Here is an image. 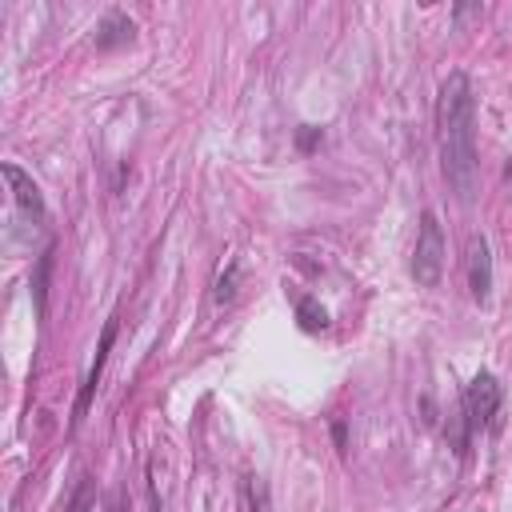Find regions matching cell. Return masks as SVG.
<instances>
[{
  "mask_svg": "<svg viewBox=\"0 0 512 512\" xmlns=\"http://www.w3.org/2000/svg\"><path fill=\"white\" fill-rule=\"evenodd\" d=\"M112 340H116V316L104 324V332H100V344H96V356H92V364H88V376H84V384H80V396H76V424H80V416L88 412V404H92V396H96V384H100V372H104V364H108V352H112Z\"/></svg>",
  "mask_w": 512,
  "mask_h": 512,
  "instance_id": "obj_6",
  "label": "cell"
},
{
  "mask_svg": "<svg viewBox=\"0 0 512 512\" xmlns=\"http://www.w3.org/2000/svg\"><path fill=\"white\" fill-rule=\"evenodd\" d=\"M132 20L124 16V12H108L104 16V24L96 28V48H112V44H128L132 40Z\"/></svg>",
  "mask_w": 512,
  "mask_h": 512,
  "instance_id": "obj_7",
  "label": "cell"
},
{
  "mask_svg": "<svg viewBox=\"0 0 512 512\" xmlns=\"http://www.w3.org/2000/svg\"><path fill=\"white\" fill-rule=\"evenodd\" d=\"M108 512H132V500H128L124 488H112V496H108Z\"/></svg>",
  "mask_w": 512,
  "mask_h": 512,
  "instance_id": "obj_13",
  "label": "cell"
},
{
  "mask_svg": "<svg viewBox=\"0 0 512 512\" xmlns=\"http://www.w3.org/2000/svg\"><path fill=\"white\" fill-rule=\"evenodd\" d=\"M236 276H240V264L232 260L228 264V276H220V284H216V304H228L236 296Z\"/></svg>",
  "mask_w": 512,
  "mask_h": 512,
  "instance_id": "obj_11",
  "label": "cell"
},
{
  "mask_svg": "<svg viewBox=\"0 0 512 512\" xmlns=\"http://www.w3.org/2000/svg\"><path fill=\"white\" fill-rule=\"evenodd\" d=\"M296 320H300L304 332H324V328H328V312H324L312 296H304V300L296 304Z\"/></svg>",
  "mask_w": 512,
  "mask_h": 512,
  "instance_id": "obj_10",
  "label": "cell"
},
{
  "mask_svg": "<svg viewBox=\"0 0 512 512\" xmlns=\"http://www.w3.org/2000/svg\"><path fill=\"white\" fill-rule=\"evenodd\" d=\"M64 512H96V480H92L88 472L76 480V488H72Z\"/></svg>",
  "mask_w": 512,
  "mask_h": 512,
  "instance_id": "obj_8",
  "label": "cell"
},
{
  "mask_svg": "<svg viewBox=\"0 0 512 512\" xmlns=\"http://www.w3.org/2000/svg\"><path fill=\"white\" fill-rule=\"evenodd\" d=\"M248 496H252V508L256 512H268V492H264V480H248Z\"/></svg>",
  "mask_w": 512,
  "mask_h": 512,
  "instance_id": "obj_12",
  "label": "cell"
},
{
  "mask_svg": "<svg viewBox=\"0 0 512 512\" xmlns=\"http://www.w3.org/2000/svg\"><path fill=\"white\" fill-rule=\"evenodd\" d=\"M52 248H44V256L36 260V276H32V296H36V312L44 316V308H48V272H52Z\"/></svg>",
  "mask_w": 512,
  "mask_h": 512,
  "instance_id": "obj_9",
  "label": "cell"
},
{
  "mask_svg": "<svg viewBox=\"0 0 512 512\" xmlns=\"http://www.w3.org/2000/svg\"><path fill=\"white\" fill-rule=\"evenodd\" d=\"M296 140H300V148H304V152H308V148H312V144H316V140H320V128H312V124H304V128H300V136H296Z\"/></svg>",
  "mask_w": 512,
  "mask_h": 512,
  "instance_id": "obj_14",
  "label": "cell"
},
{
  "mask_svg": "<svg viewBox=\"0 0 512 512\" xmlns=\"http://www.w3.org/2000/svg\"><path fill=\"white\" fill-rule=\"evenodd\" d=\"M412 276L424 288H436L444 276V232L432 212L420 216V232H416V248H412Z\"/></svg>",
  "mask_w": 512,
  "mask_h": 512,
  "instance_id": "obj_2",
  "label": "cell"
},
{
  "mask_svg": "<svg viewBox=\"0 0 512 512\" xmlns=\"http://www.w3.org/2000/svg\"><path fill=\"white\" fill-rule=\"evenodd\" d=\"M4 172V180H8V188H12V200H16V208L24 212V216H32L36 224H44V216H48V208H44V196H40V188L32 184V176L20 168V164H4L0 168Z\"/></svg>",
  "mask_w": 512,
  "mask_h": 512,
  "instance_id": "obj_5",
  "label": "cell"
},
{
  "mask_svg": "<svg viewBox=\"0 0 512 512\" xmlns=\"http://www.w3.org/2000/svg\"><path fill=\"white\" fill-rule=\"evenodd\" d=\"M436 144H440V168L452 192L468 204L480 184V160H476V92L464 72H448V80L440 84Z\"/></svg>",
  "mask_w": 512,
  "mask_h": 512,
  "instance_id": "obj_1",
  "label": "cell"
},
{
  "mask_svg": "<svg viewBox=\"0 0 512 512\" xmlns=\"http://www.w3.org/2000/svg\"><path fill=\"white\" fill-rule=\"evenodd\" d=\"M464 264H468L472 300H476V304H488V296H492V252H488V240H484L480 232L468 236V256H464Z\"/></svg>",
  "mask_w": 512,
  "mask_h": 512,
  "instance_id": "obj_4",
  "label": "cell"
},
{
  "mask_svg": "<svg viewBox=\"0 0 512 512\" xmlns=\"http://www.w3.org/2000/svg\"><path fill=\"white\" fill-rule=\"evenodd\" d=\"M500 396L504 392H500L492 372H476L472 376V384L464 388V428H468V436L484 432L492 424V416L500 412Z\"/></svg>",
  "mask_w": 512,
  "mask_h": 512,
  "instance_id": "obj_3",
  "label": "cell"
}]
</instances>
